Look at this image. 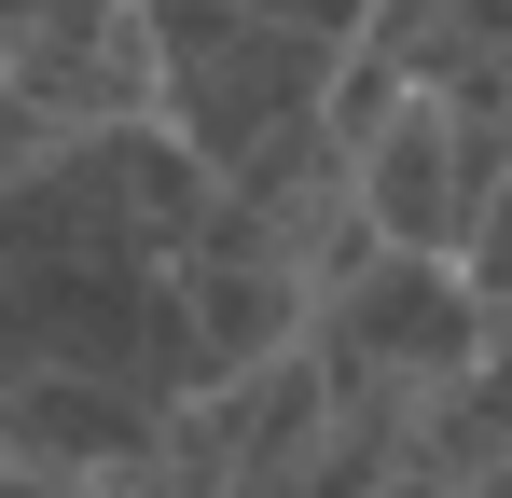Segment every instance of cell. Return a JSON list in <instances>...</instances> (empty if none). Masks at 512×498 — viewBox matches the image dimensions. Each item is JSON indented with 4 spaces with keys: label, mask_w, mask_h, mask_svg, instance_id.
<instances>
[{
    "label": "cell",
    "mask_w": 512,
    "mask_h": 498,
    "mask_svg": "<svg viewBox=\"0 0 512 498\" xmlns=\"http://www.w3.org/2000/svg\"><path fill=\"white\" fill-rule=\"evenodd\" d=\"M471 346H485V291L457 277V263H429V249H346L333 277H319V305H305V360H319V388L360 443H416V415L471 374Z\"/></svg>",
    "instance_id": "1"
},
{
    "label": "cell",
    "mask_w": 512,
    "mask_h": 498,
    "mask_svg": "<svg viewBox=\"0 0 512 498\" xmlns=\"http://www.w3.org/2000/svg\"><path fill=\"white\" fill-rule=\"evenodd\" d=\"M333 139H346L360 236H374V249H429V263H457L471 222H485V194L512 180V139L457 125L429 83H388V97H374L360 125H333Z\"/></svg>",
    "instance_id": "2"
},
{
    "label": "cell",
    "mask_w": 512,
    "mask_h": 498,
    "mask_svg": "<svg viewBox=\"0 0 512 498\" xmlns=\"http://www.w3.org/2000/svg\"><path fill=\"white\" fill-rule=\"evenodd\" d=\"M0 111H28L42 139L153 125V0H28L0 28Z\"/></svg>",
    "instance_id": "3"
},
{
    "label": "cell",
    "mask_w": 512,
    "mask_h": 498,
    "mask_svg": "<svg viewBox=\"0 0 512 498\" xmlns=\"http://www.w3.org/2000/svg\"><path fill=\"white\" fill-rule=\"evenodd\" d=\"M180 402H139V388H97V374H42V360H0V471H56V485L125 498L153 471Z\"/></svg>",
    "instance_id": "4"
},
{
    "label": "cell",
    "mask_w": 512,
    "mask_h": 498,
    "mask_svg": "<svg viewBox=\"0 0 512 498\" xmlns=\"http://www.w3.org/2000/svg\"><path fill=\"white\" fill-rule=\"evenodd\" d=\"M167 291H180V319H194L208 388H222V374H263V360H291V346H305V277H291V249L263 236L236 194H222V208H208V236L167 263Z\"/></svg>",
    "instance_id": "5"
},
{
    "label": "cell",
    "mask_w": 512,
    "mask_h": 498,
    "mask_svg": "<svg viewBox=\"0 0 512 498\" xmlns=\"http://www.w3.org/2000/svg\"><path fill=\"white\" fill-rule=\"evenodd\" d=\"M402 485H429V498H512V305H485L471 374H457V388L416 415Z\"/></svg>",
    "instance_id": "6"
},
{
    "label": "cell",
    "mask_w": 512,
    "mask_h": 498,
    "mask_svg": "<svg viewBox=\"0 0 512 498\" xmlns=\"http://www.w3.org/2000/svg\"><path fill=\"white\" fill-rule=\"evenodd\" d=\"M457 277H471L485 305H512V180L485 194V222H471V249H457Z\"/></svg>",
    "instance_id": "7"
},
{
    "label": "cell",
    "mask_w": 512,
    "mask_h": 498,
    "mask_svg": "<svg viewBox=\"0 0 512 498\" xmlns=\"http://www.w3.org/2000/svg\"><path fill=\"white\" fill-rule=\"evenodd\" d=\"M388 498H429V485H388Z\"/></svg>",
    "instance_id": "8"
}]
</instances>
